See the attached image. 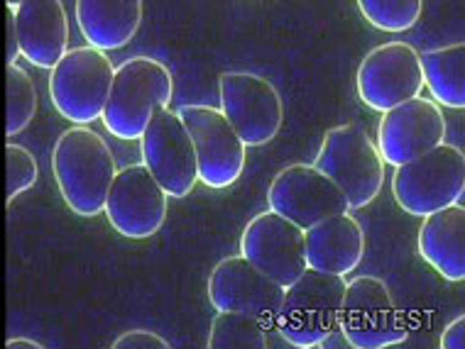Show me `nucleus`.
<instances>
[{
  "instance_id": "8",
  "label": "nucleus",
  "mask_w": 465,
  "mask_h": 349,
  "mask_svg": "<svg viewBox=\"0 0 465 349\" xmlns=\"http://www.w3.org/2000/svg\"><path fill=\"white\" fill-rule=\"evenodd\" d=\"M218 98L225 120L245 147H265L280 135L284 105L272 81L250 72H225L218 76Z\"/></svg>"
},
{
  "instance_id": "5",
  "label": "nucleus",
  "mask_w": 465,
  "mask_h": 349,
  "mask_svg": "<svg viewBox=\"0 0 465 349\" xmlns=\"http://www.w3.org/2000/svg\"><path fill=\"white\" fill-rule=\"evenodd\" d=\"M463 193L465 154L456 144L443 142L394 169V203L411 218H426L460 203Z\"/></svg>"
},
{
  "instance_id": "19",
  "label": "nucleus",
  "mask_w": 465,
  "mask_h": 349,
  "mask_svg": "<svg viewBox=\"0 0 465 349\" xmlns=\"http://www.w3.org/2000/svg\"><path fill=\"white\" fill-rule=\"evenodd\" d=\"M419 257L446 281L465 278V208L463 203L421 218L417 235Z\"/></svg>"
},
{
  "instance_id": "11",
  "label": "nucleus",
  "mask_w": 465,
  "mask_h": 349,
  "mask_svg": "<svg viewBox=\"0 0 465 349\" xmlns=\"http://www.w3.org/2000/svg\"><path fill=\"white\" fill-rule=\"evenodd\" d=\"M143 164L169 199H186L199 183V159L177 111L160 108L140 137Z\"/></svg>"
},
{
  "instance_id": "27",
  "label": "nucleus",
  "mask_w": 465,
  "mask_h": 349,
  "mask_svg": "<svg viewBox=\"0 0 465 349\" xmlns=\"http://www.w3.org/2000/svg\"><path fill=\"white\" fill-rule=\"evenodd\" d=\"M17 56H23L20 37H17L15 10L5 5V66H15Z\"/></svg>"
},
{
  "instance_id": "17",
  "label": "nucleus",
  "mask_w": 465,
  "mask_h": 349,
  "mask_svg": "<svg viewBox=\"0 0 465 349\" xmlns=\"http://www.w3.org/2000/svg\"><path fill=\"white\" fill-rule=\"evenodd\" d=\"M15 10L17 37L27 62L52 72L69 54V17L62 0H20Z\"/></svg>"
},
{
  "instance_id": "3",
  "label": "nucleus",
  "mask_w": 465,
  "mask_h": 349,
  "mask_svg": "<svg viewBox=\"0 0 465 349\" xmlns=\"http://www.w3.org/2000/svg\"><path fill=\"white\" fill-rule=\"evenodd\" d=\"M345 284V276L316 269H306L289 284L274 317V330L282 340L297 349L322 347L338 330Z\"/></svg>"
},
{
  "instance_id": "1",
  "label": "nucleus",
  "mask_w": 465,
  "mask_h": 349,
  "mask_svg": "<svg viewBox=\"0 0 465 349\" xmlns=\"http://www.w3.org/2000/svg\"><path fill=\"white\" fill-rule=\"evenodd\" d=\"M118 171L111 147L91 127L76 125L56 137L52 174L74 215L89 220L104 213Z\"/></svg>"
},
{
  "instance_id": "13",
  "label": "nucleus",
  "mask_w": 465,
  "mask_h": 349,
  "mask_svg": "<svg viewBox=\"0 0 465 349\" xmlns=\"http://www.w3.org/2000/svg\"><path fill=\"white\" fill-rule=\"evenodd\" d=\"M167 193L144 164L121 169L105 200V218L125 239H150L167 220Z\"/></svg>"
},
{
  "instance_id": "14",
  "label": "nucleus",
  "mask_w": 465,
  "mask_h": 349,
  "mask_svg": "<svg viewBox=\"0 0 465 349\" xmlns=\"http://www.w3.org/2000/svg\"><path fill=\"white\" fill-rule=\"evenodd\" d=\"M241 254L252 267L287 288L306 267L304 230L287 218L265 210L242 228Z\"/></svg>"
},
{
  "instance_id": "21",
  "label": "nucleus",
  "mask_w": 465,
  "mask_h": 349,
  "mask_svg": "<svg viewBox=\"0 0 465 349\" xmlns=\"http://www.w3.org/2000/svg\"><path fill=\"white\" fill-rule=\"evenodd\" d=\"M421 79L429 86L431 101L453 111L465 108V44L456 42L449 47L429 49L419 54Z\"/></svg>"
},
{
  "instance_id": "22",
  "label": "nucleus",
  "mask_w": 465,
  "mask_h": 349,
  "mask_svg": "<svg viewBox=\"0 0 465 349\" xmlns=\"http://www.w3.org/2000/svg\"><path fill=\"white\" fill-rule=\"evenodd\" d=\"M270 323L241 310H218L211 323L209 349H265Z\"/></svg>"
},
{
  "instance_id": "7",
  "label": "nucleus",
  "mask_w": 465,
  "mask_h": 349,
  "mask_svg": "<svg viewBox=\"0 0 465 349\" xmlns=\"http://www.w3.org/2000/svg\"><path fill=\"white\" fill-rule=\"evenodd\" d=\"M113 79L115 66L105 52L94 47L69 49L49 72V98L62 118L86 127L104 118Z\"/></svg>"
},
{
  "instance_id": "12",
  "label": "nucleus",
  "mask_w": 465,
  "mask_h": 349,
  "mask_svg": "<svg viewBox=\"0 0 465 349\" xmlns=\"http://www.w3.org/2000/svg\"><path fill=\"white\" fill-rule=\"evenodd\" d=\"M267 206L302 230L331 215L351 213L343 190L313 164H292L282 169L267 189Z\"/></svg>"
},
{
  "instance_id": "25",
  "label": "nucleus",
  "mask_w": 465,
  "mask_h": 349,
  "mask_svg": "<svg viewBox=\"0 0 465 349\" xmlns=\"http://www.w3.org/2000/svg\"><path fill=\"white\" fill-rule=\"evenodd\" d=\"M5 164H8V189H5V203H13L25 190H30L37 183L40 169L33 151L20 144H5Z\"/></svg>"
},
{
  "instance_id": "15",
  "label": "nucleus",
  "mask_w": 465,
  "mask_h": 349,
  "mask_svg": "<svg viewBox=\"0 0 465 349\" xmlns=\"http://www.w3.org/2000/svg\"><path fill=\"white\" fill-rule=\"evenodd\" d=\"M446 142V118L431 98H411L382 112L375 147L390 167H401Z\"/></svg>"
},
{
  "instance_id": "4",
  "label": "nucleus",
  "mask_w": 465,
  "mask_h": 349,
  "mask_svg": "<svg viewBox=\"0 0 465 349\" xmlns=\"http://www.w3.org/2000/svg\"><path fill=\"white\" fill-rule=\"evenodd\" d=\"M313 167L343 190L351 210L368 208L385 183V161L361 125L331 127L313 157Z\"/></svg>"
},
{
  "instance_id": "9",
  "label": "nucleus",
  "mask_w": 465,
  "mask_h": 349,
  "mask_svg": "<svg viewBox=\"0 0 465 349\" xmlns=\"http://www.w3.org/2000/svg\"><path fill=\"white\" fill-rule=\"evenodd\" d=\"M424 88L419 52L407 42H387L370 49L355 72V91L370 111L387 112L419 98Z\"/></svg>"
},
{
  "instance_id": "2",
  "label": "nucleus",
  "mask_w": 465,
  "mask_h": 349,
  "mask_svg": "<svg viewBox=\"0 0 465 349\" xmlns=\"http://www.w3.org/2000/svg\"><path fill=\"white\" fill-rule=\"evenodd\" d=\"M174 95V79L162 62L153 56H133L115 69L111 95L101 122L123 142H133L160 108H169Z\"/></svg>"
},
{
  "instance_id": "20",
  "label": "nucleus",
  "mask_w": 465,
  "mask_h": 349,
  "mask_svg": "<svg viewBox=\"0 0 465 349\" xmlns=\"http://www.w3.org/2000/svg\"><path fill=\"white\" fill-rule=\"evenodd\" d=\"M144 5L140 0H76V23L98 52L128 47L143 24Z\"/></svg>"
},
{
  "instance_id": "26",
  "label": "nucleus",
  "mask_w": 465,
  "mask_h": 349,
  "mask_svg": "<svg viewBox=\"0 0 465 349\" xmlns=\"http://www.w3.org/2000/svg\"><path fill=\"white\" fill-rule=\"evenodd\" d=\"M113 349H169V342L150 330H128L121 337H115Z\"/></svg>"
},
{
  "instance_id": "29",
  "label": "nucleus",
  "mask_w": 465,
  "mask_h": 349,
  "mask_svg": "<svg viewBox=\"0 0 465 349\" xmlns=\"http://www.w3.org/2000/svg\"><path fill=\"white\" fill-rule=\"evenodd\" d=\"M8 349H45V344L37 340H27V337H13V340L5 342Z\"/></svg>"
},
{
  "instance_id": "18",
  "label": "nucleus",
  "mask_w": 465,
  "mask_h": 349,
  "mask_svg": "<svg viewBox=\"0 0 465 349\" xmlns=\"http://www.w3.org/2000/svg\"><path fill=\"white\" fill-rule=\"evenodd\" d=\"M306 267L345 276L358 269L365 254V232L351 213L331 215L304 230Z\"/></svg>"
},
{
  "instance_id": "28",
  "label": "nucleus",
  "mask_w": 465,
  "mask_h": 349,
  "mask_svg": "<svg viewBox=\"0 0 465 349\" xmlns=\"http://www.w3.org/2000/svg\"><path fill=\"white\" fill-rule=\"evenodd\" d=\"M441 349H465V315H458L456 320H450L449 325L443 327Z\"/></svg>"
},
{
  "instance_id": "16",
  "label": "nucleus",
  "mask_w": 465,
  "mask_h": 349,
  "mask_svg": "<svg viewBox=\"0 0 465 349\" xmlns=\"http://www.w3.org/2000/svg\"><path fill=\"white\" fill-rule=\"evenodd\" d=\"M209 301L213 310H241L272 325L280 313L284 286L262 274L242 257L232 254L213 267L209 276Z\"/></svg>"
},
{
  "instance_id": "23",
  "label": "nucleus",
  "mask_w": 465,
  "mask_h": 349,
  "mask_svg": "<svg viewBox=\"0 0 465 349\" xmlns=\"http://www.w3.org/2000/svg\"><path fill=\"white\" fill-rule=\"evenodd\" d=\"M5 95H8L5 135L15 137L33 122L35 112H37V88H35V81L17 63L5 69Z\"/></svg>"
},
{
  "instance_id": "10",
  "label": "nucleus",
  "mask_w": 465,
  "mask_h": 349,
  "mask_svg": "<svg viewBox=\"0 0 465 349\" xmlns=\"http://www.w3.org/2000/svg\"><path fill=\"white\" fill-rule=\"evenodd\" d=\"M192 135L196 159H199V181L213 190L231 189L238 183L245 169V144L213 105H182L177 111Z\"/></svg>"
},
{
  "instance_id": "24",
  "label": "nucleus",
  "mask_w": 465,
  "mask_h": 349,
  "mask_svg": "<svg viewBox=\"0 0 465 349\" xmlns=\"http://www.w3.org/2000/svg\"><path fill=\"white\" fill-rule=\"evenodd\" d=\"M358 13L375 30L400 34L410 32L424 13L421 0H358Z\"/></svg>"
},
{
  "instance_id": "6",
  "label": "nucleus",
  "mask_w": 465,
  "mask_h": 349,
  "mask_svg": "<svg viewBox=\"0 0 465 349\" xmlns=\"http://www.w3.org/2000/svg\"><path fill=\"white\" fill-rule=\"evenodd\" d=\"M338 333L355 349H387L407 340L410 327L382 278L355 276L345 284Z\"/></svg>"
}]
</instances>
